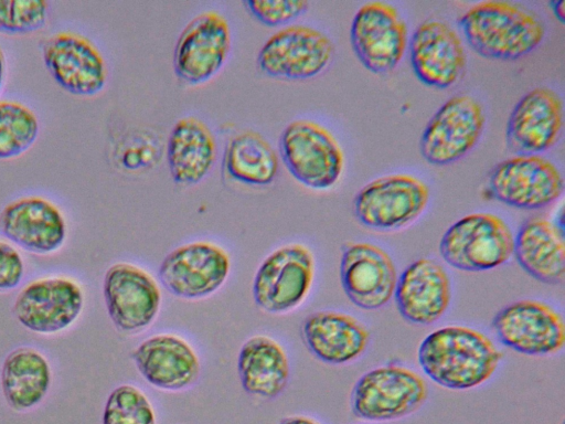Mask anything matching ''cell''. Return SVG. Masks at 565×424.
<instances>
[{"instance_id": "cell-1", "label": "cell", "mask_w": 565, "mask_h": 424, "mask_svg": "<svg viewBox=\"0 0 565 424\" xmlns=\"http://www.w3.org/2000/svg\"><path fill=\"white\" fill-rule=\"evenodd\" d=\"M503 354L483 332L459 325L445 326L420 342V369L436 384L450 390H470L486 383Z\"/></svg>"}, {"instance_id": "cell-5", "label": "cell", "mask_w": 565, "mask_h": 424, "mask_svg": "<svg viewBox=\"0 0 565 424\" xmlns=\"http://www.w3.org/2000/svg\"><path fill=\"white\" fill-rule=\"evenodd\" d=\"M316 261L300 243L282 245L258 266L252 285L255 304L274 315L287 314L307 299L313 285Z\"/></svg>"}, {"instance_id": "cell-20", "label": "cell", "mask_w": 565, "mask_h": 424, "mask_svg": "<svg viewBox=\"0 0 565 424\" xmlns=\"http://www.w3.org/2000/svg\"><path fill=\"white\" fill-rule=\"evenodd\" d=\"M409 53L417 78L440 89L458 82L467 64L460 36L440 20L430 19L418 25L411 39Z\"/></svg>"}, {"instance_id": "cell-3", "label": "cell", "mask_w": 565, "mask_h": 424, "mask_svg": "<svg viewBox=\"0 0 565 424\" xmlns=\"http://www.w3.org/2000/svg\"><path fill=\"white\" fill-rule=\"evenodd\" d=\"M429 386L416 371L385 364L364 373L354 384L350 406L353 415L369 422L406 417L427 401Z\"/></svg>"}, {"instance_id": "cell-18", "label": "cell", "mask_w": 565, "mask_h": 424, "mask_svg": "<svg viewBox=\"0 0 565 424\" xmlns=\"http://www.w3.org/2000/svg\"><path fill=\"white\" fill-rule=\"evenodd\" d=\"M563 125L561 96L550 87H535L512 109L505 129L507 145L518 155H537L556 145Z\"/></svg>"}, {"instance_id": "cell-13", "label": "cell", "mask_w": 565, "mask_h": 424, "mask_svg": "<svg viewBox=\"0 0 565 424\" xmlns=\"http://www.w3.org/2000/svg\"><path fill=\"white\" fill-rule=\"evenodd\" d=\"M492 328L502 344L526 356H553L565 344L563 316L541 300L509 304L497 312Z\"/></svg>"}, {"instance_id": "cell-14", "label": "cell", "mask_w": 565, "mask_h": 424, "mask_svg": "<svg viewBox=\"0 0 565 424\" xmlns=\"http://www.w3.org/2000/svg\"><path fill=\"white\" fill-rule=\"evenodd\" d=\"M84 292L71 277H42L28 283L15 297L13 312L25 329L58 333L71 327L82 314Z\"/></svg>"}, {"instance_id": "cell-12", "label": "cell", "mask_w": 565, "mask_h": 424, "mask_svg": "<svg viewBox=\"0 0 565 424\" xmlns=\"http://www.w3.org/2000/svg\"><path fill=\"white\" fill-rule=\"evenodd\" d=\"M559 169L540 155H518L499 162L489 177L492 195L500 202L525 210L545 208L564 192Z\"/></svg>"}, {"instance_id": "cell-22", "label": "cell", "mask_w": 565, "mask_h": 424, "mask_svg": "<svg viewBox=\"0 0 565 424\" xmlns=\"http://www.w3.org/2000/svg\"><path fill=\"white\" fill-rule=\"evenodd\" d=\"M401 316L416 325H431L448 310L451 283L446 268L436 259L422 257L398 276L394 296Z\"/></svg>"}, {"instance_id": "cell-9", "label": "cell", "mask_w": 565, "mask_h": 424, "mask_svg": "<svg viewBox=\"0 0 565 424\" xmlns=\"http://www.w3.org/2000/svg\"><path fill=\"white\" fill-rule=\"evenodd\" d=\"M484 125L479 100L467 94L455 95L427 123L420 137V153L431 165L456 162L475 148Z\"/></svg>"}, {"instance_id": "cell-34", "label": "cell", "mask_w": 565, "mask_h": 424, "mask_svg": "<svg viewBox=\"0 0 565 424\" xmlns=\"http://www.w3.org/2000/svg\"><path fill=\"white\" fill-rule=\"evenodd\" d=\"M24 274L20 253L9 243L0 241V292L18 287Z\"/></svg>"}, {"instance_id": "cell-30", "label": "cell", "mask_w": 565, "mask_h": 424, "mask_svg": "<svg viewBox=\"0 0 565 424\" xmlns=\"http://www.w3.org/2000/svg\"><path fill=\"white\" fill-rule=\"evenodd\" d=\"M38 134L39 123L30 108L15 102H0V159L25 152Z\"/></svg>"}, {"instance_id": "cell-10", "label": "cell", "mask_w": 565, "mask_h": 424, "mask_svg": "<svg viewBox=\"0 0 565 424\" xmlns=\"http://www.w3.org/2000/svg\"><path fill=\"white\" fill-rule=\"evenodd\" d=\"M334 44L322 31L306 24L287 25L270 35L257 55L259 70L284 80H307L331 62Z\"/></svg>"}, {"instance_id": "cell-28", "label": "cell", "mask_w": 565, "mask_h": 424, "mask_svg": "<svg viewBox=\"0 0 565 424\" xmlns=\"http://www.w3.org/2000/svg\"><path fill=\"white\" fill-rule=\"evenodd\" d=\"M52 371L47 359L35 348L21 346L3 360L0 382L10 409L25 412L36 406L47 394Z\"/></svg>"}, {"instance_id": "cell-26", "label": "cell", "mask_w": 565, "mask_h": 424, "mask_svg": "<svg viewBox=\"0 0 565 424\" xmlns=\"http://www.w3.org/2000/svg\"><path fill=\"white\" fill-rule=\"evenodd\" d=\"M237 371L243 390L259 399L278 398L287 388L290 364L282 346L267 335L249 337L241 347Z\"/></svg>"}, {"instance_id": "cell-37", "label": "cell", "mask_w": 565, "mask_h": 424, "mask_svg": "<svg viewBox=\"0 0 565 424\" xmlns=\"http://www.w3.org/2000/svg\"><path fill=\"white\" fill-rule=\"evenodd\" d=\"M3 72H4V59H3L2 51L0 49V87L2 84V80H3Z\"/></svg>"}, {"instance_id": "cell-31", "label": "cell", "mask_w": 565, "mask_h": 424, "mask_svg": "<svg viewBox=\"0 0 565 424\" xmlns=\"http://www.w3.org/2000/svg\"><path fill=\"white\" fill-rule=\"evenodd\" d=\"M103 424H157L156 412L147 394L132 384L116 386L107 396Z\"/></svg>"}, {"instance_id": "cell-32", "label": "cell", "mask_w": 565, "mask_h": 424, "mask_svg": "<svg viewBox=\"0 0 565 424\" xmlns=\"http://www.w3.org/2000/svg\"><path fill=\"white\" fill-rule=\"evenodd\" d=\"M47 2L43 0H0V32L25 34L42 29Z\"/></svg>"}, {"instance_id": "cell-6", "label": "cell", "mask_w": 565, "mask_h": 424, "mask_svg": "<svg viewBox=\"0 0 565 424\" xmlns=\"http://www.w3.org/2000/svg\"><path fill=\"white\" fill-rule=\"evenodd\" d=\"M279 153L291 176L316 190L333 187L344 167L338 140L326 127L309 119H297L285 127Z\"/></svg>"}, {"instance_id": "cell-23", "label": "cell", "mask_w": 565, "mask_h": 424, "mask_svg": "<svg viewBox=\"0 0 565 424\" xmlns=\"http://www.w3.org/2000/svg\"><path fill=\"white\" fill-rule=\"evenodd\" d=\"M3 235L21 248L35 254H51L64 243L66 224L60 209L41 197L12 201L0 214Z\"/></svg>"}, {"instance_id": "cell-27", "label": "cell", "mask_w": 565, "mask_h": 424, "mask_svg": "<svg viewBox=\"0 0 565 424\" xmlns=\"http://www.w3.org/2000/svg\"><path fill=\"white\" fill-rule=\"evenodd\" d=\"M216 140L209 126L196 117L179 119L167 142V160L172 179L182 186L202 181L216 159Z\"/></svg>"}, {"instance_id": "cell-17", "label": "cell", "mask_w": 565, "mask_h": 424, "mask_svg": "<svg viewBox=\"0 0 565 424\" xmlns=\"http://www.w3.org/2000/svg\"><path fill=\"white\" fill-rule=\"evenodd\" d=\"M397 278L393 258L379 245L349 242L342 246L340 282L355 306L365 310L384 307L394 296Z\"/></svg>"}, {"instance_id": "cell-11", "label": "cell", "mask_w": 565, "mask_h": 424, "mask_svg": "<svg viewBox=\"0 0 565 424\" xmlns=\"http://www.w3.org/2000/svg\"><path fill=\"white\" fill-rule=\"evenodd\" d=\"M103 296L110 321L125 333H137L151 326L162 303L156 278L127 262L108 267L103 280Z\"/></svg>"}, {"instance_id": "cell-29", "label": "cell", "mask_w": 565, "mask_h": 424, "mask_svg": "<svg viewBox=\"0 0 565 424\" xmlns=\"http://www.w3.org/2000/svg\"><path fill=\"white\" fill-rule=\"evenodd\" d=\"M223 165L234 180L249 186H267L278 172V157L268 140L254 130L233 136L224 151Z\"/></svg>"}, {"instance_id": "cell-7", "label": "cell", "mask_w": 565, "mask_h": 424, "mask_svg": "<svg viewBox=\"0 0 565 424\" xmlns=\"http://www.w3.org/2000/svg\"><path fill=\"white\" fill-rule=\"evenodd\" d=\"M428 186L406 173L383 176L366 183L353 200L358 221L376 231H396L415 222L426 210Z\"/></svg>"}, {"instance_id": "cell-21", "label": "cell", "mask_w": 565, "mask_h": 424, "mask_svg": "<svg viewBox=\"0 0 565 424\" xmlns=\"http://www.w3.org/2000/svg\"><path fill=\"white\" fill-rule=\"evenodd\" d=\"M140 375L152 386L182 391L192 386L201 372L200 358L183 337L157 333L142 340L131 352Z\"/></svg>"}, {"instance_id": "cell-4", "label": "cell", "mask_w": 565, "mask_h": 424, "mask_svg": "<svg viewBox=\"0 0 565 424\" xmlns=\"http://www.w3.org/2000/svg\"><path fill=\"white\" fill-rule=\"evenodd\" d=\"M514 236L507 222L488 212L465 215L450 225L439 253L451 267L482 272L505 264L513 255Z\"/></svg>"}, {"instance_id": "cell-16", "label": "cell", "mask_w": 565, "mask_h": 424, "mask_svg": "<svg viewBox=\"0 0 565 424\" xmlns=\"http://www.w3.org/2000/svg\"><path fill=\"white\" fill-rule=\"evenodd\" d=\"M232 45L224 15L209 10L195 15L181 31L173 50V68L188 84L212 78L225 64Z\"/></svg>"}, {"instance_id": "cell-8", "label": "cell", "mask_w": 565, "mask_h": 424, "mask_svg": "<svg viewBox=\"0 0 565 424\" xmlns=\"http://www.w3.org/2000/svg\"><path fill=\"white\" fill-rule=\"evenodd\" d=\"M231 273L228 253L209 241H195L169 252L159 266V279L173 296L195 300L215 294Z\"/></svg>"}, {"instance_id": "cell-2", "label": "cell", "mask_w": 565, "mask_h": 424, "mask_svg": "<svg viewBox=\"0 0 565 424\" xmlns=\"http://www.w3.org/2000/svg\"><path fill=\"white\" fill-rule=\"evenodd\" d=\"M459 24L470 47L493 60L523 57L545 36V26L534 12L509 1L478 2L461 15Z\"/></svg>"}, {"instance_id": "cell-15", "label": "cell", "mask_w": 565, "mask_h": 424, "mask_svg": "<svg viewBox=\"0 0 565 424\" xmlns=\"http://www.w3.org/2000/svg\"><path fill=\"white\" fill-rule=\"evenodd\" d=\"M350 39L364 67L374 74H385L394 70L404 56L407 25L393 4L371 1L356 11Z\"/></svg>"}, {"instance_id": "cell-25", "label": "cell", "mask_w": 565, "mask_h": 424, "mask_svg": "<svg viewBox=\"0 0 565 424\" xmlns=\"http://www.w3.org/2000/svg\"><path fill=\"white\" fill-rule=\"evenodd\" d=\"M513 255L519 265L535 279L558 285L565 278L563 230L545 218H532L514 237Z\"/></svg>"}, {"instance_id": "cell-19", "label": "cell", "mask_w": 565, "mask_h": 424, "mask_svg": "<svg viewBox=\"0 0 565 424\" xmlns=\"http://www.w3.org/2000/svg\"><path fill=\"white\" fill-rule=\"evenodd\" d=\"M44 64L65 91L77 96H93L107 82V66L98 49L85 36L61 32L43 45Z\"/></svg>"}, {"instance_id": "cell-33", "label": "cell", "mask_w": 565, "mask_h": 424, "mask_svg": "<svg viewBox=\"0 0 565 424\" xmlns=\"http://www.w3.org/2000/svg\"><path fill=\"white\" fill-rule=\"evenodd\" d=\"M243 4L259 22L269 26L290 22L309 7L303 0H247Z\"/></svg>"}, {"instance_id": "cell-24", "label": "cell", "mask_w": 565, "mask_h": 424, "mask_svg": "<svg viewBox=\"0 0 565 424\" xmlns=\"http://www.w3.org/2000/svg\"><path fill=\"white\" fill-rule=\"evenodd\" d=\"M300 335L305 347L318 360L332 365L355 361L367 349L371 333L354 316L318 310L302 321Z\"/></svg>"}, {"instance_id": "cell-35", "label": "cell", "mask_w": 565, "mask_h": 424, "mask_svg": "<svg viewBox=\"0 0 565 424\" xmlns=\"http://www.w3.org/2000/svg\"><path fill=\"white\" fill-rule=\"evenodd\" d=\"M279 424H321L317 420L307 415H290L284 417Z\"/></svg>"}, {"instance_id": "cell-36", "label": "cell", "mask_w": 565, "mask_h": 424, "mask_svg": "<svg viewBox=\"0 0 565 424\" xmlns=\"http://www.w3.org/2000/svg\"><path fill=\"white\" fill-rule=\"evenodd\" d=\"M551 6H552V10H553L554 14L556 15V18L563 23L564 18H565V9H564L565 1L564 0L553 1L551 3Z\"/></svg>"}]
</instances>
